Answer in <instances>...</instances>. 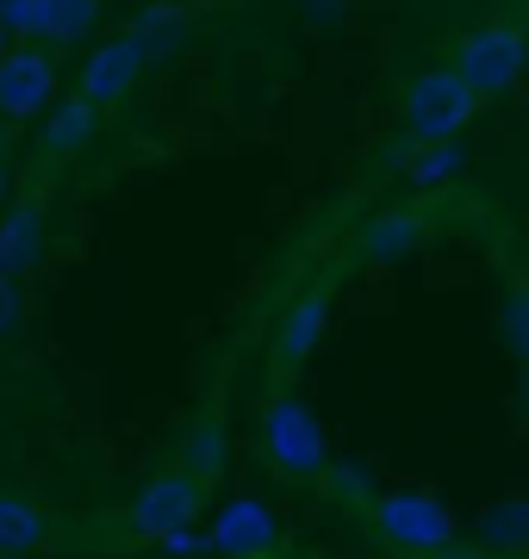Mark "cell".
I'll return each mask as SVG.
<instances>
[{
	"mask_svg": "<svg viewBox=\"0 0 529 559\" xmlns=\"http://www.w3.org/2000/svg\"><path fill=\"white\" fill-rule=\"evenodd\" d=\"M256 441H262V460L293 485H318V473L330 466V429L325 417L311 411L293 385H274L262 404V423H256Z\"/></svg>",
	"mask_w": 529,
	"mask_h": 559,
	"instance_id": "cell-1",
	"label": "cell"
},
{
	"mask_svg": "<svg viewBox=\"0 0 529 559\" xmlns=\"http://www.w3.org/2000/svg\"><path fill=\"white\" fill-rule=\"evenodd\" d=\"M480 106L486 100H480L448 62H430V69H418V75L405 81V94H399V150L461 138V131L480 119Z\"/></svg>",
	"mask_w": 529,
	"mask_h": 559,
	"instance_id": "cell-2",
	"label": "cell"
},
{
	"mask_svg": "<svg viewBox=\"0 0 529 559\" xmlns=\"http://www.w3.org/2000/svg\"><path fill=\"white\" fill-rule=\"evenodd\" d=\"M367 522H374V535L387 540L392 554H411V559H430L455 547V516H448V503L424 485H392V491H374L367 503Z\"/></svg>",
	"mask_w": 529,
	"mask_h": 559,
	"instance_id": "cell-3",
	"label": "cell"
},
{
	"mask_svg": "<svg viewBox=\"0 0 529 559\" xmlns=\"http://www.w3.org/2000/svg\"><path fill=\"white\" fill-rule=\"evenodd\" d=\"M448 69L468 81L480 100L510 94V87L524 81V69H529V32L517 20H505V13H492V20H480L473 32H461V44H455Z\"/></svg>",
	"mask_w": 529,
	"mask_h": 559,
	"instance_id": "cell-4",
	"label": "cell"
},
{
	"mask_svg": "<svg viewBox=\"0 0 529 559\" xmlns=\"http://www.w3.org/2000/svg\"><path fill=\"white\" fill-rule=\"evenodd\" d=\"M200 510H205V485L187 466H168V473L138 485V498H131V535L138 540L181 535V528L200 522Z\"/></svg>",
	"mask_w": 529,
	"mask_h": 559,
	"instance_id": "cell-5",
	"label": "cell"
},
{
	"mask_svg": "<svg viewBox=\"0 0 529 559\" xmlns=\"http://www.w3.org/2000/svg\"><path fill=\"white\" fill-rule=\"evenodd\" d=\"M212 559H274L281 554V516L262 498H224L205 522Z\"/></svg>",
	"mask_w": 529,
	"mask_h": 559,
	"instance_id": "cell-6",
	"label": "cell"
},
{
	"mask_svg": "<svg viewBox=\"0 0 529 559\" xmlns=\"http://www.w3.org/2000/svg\"><path fill=\"white\" fill-rule=\"evenodd\" d=\"M330 280H311L299 299L281 311V323H274V373L281 380H293V373H306V360L325 348V330H330Z\"/></svg>",
	"mask_w": 529,
	"mask_h": 559,
	"instance_id": "cell-7",
	"label": "cell"
},
{
	"mask_svg": "<svg viewBox=\"0 0 529 559\" xmlns=\"http://www.w3.org/2000/svg\"><path fill=\"white\" fill-rule=\"evenodd\" d=\"M143 69H150V50H143L131 32H113V38L94 50V57L82 62V75H75V94H82L87 106H101V112H113V106L131 94L143 81Z\"/></svg>",
	"mask_w": 529,
	"mask_h": 559,
	"instance_id": "cell-8",
	"label": "cell"
},
{
	"mask_svg": "<svg viewBox=\"0 0 529 559\" xmlns=\"http://www.w3.org/2000/svg\"><path fill=\"white\" fill-rule=\"evenodd\" d=\"M57 94V62L44 50H7L0 57V119H38Z\"/></svg>",
	"mask_w": 529,
	"mask_h": 559,
	"instance_id": "cell-9",
	"label": "cell"
},
{
	"mask_svg": "<svg viewBox=\"0 0 529 559\" xmlns=\"http://www.w3.org/2000/svg\"><path fill=\"white\" fill-rule=\"evenodd\" d=\"M430 237H436L430 205L424 200H405V205H387V212L355 237V255H362V261H405V255H418Z\"/></svg>",
	"mask_w": 529,
	"mask_h": 559,
	"instance_id": "cell-10",
	"label": "cell"
},
{
	"mask_svg": "<svg viewBox=\"0 0 529 559\" xmlns=\"http://www.w3.org/2000/svg\"><path fill=\"white\" fill-rule=\"evenodd\" d=\"M224 460H231V423H224V399H205V411L193 417V429H187V473L212 491V485L224 479Z\"/></svg>",
	"mask_w": 529,
	"mask_h": 559,
	"instance_id": "cell-11",
	"label": "cell"
},
{
	"mask_svg": "<svg viewBox=\"0 0 529 559\" xmlns=\"http://www.w3.org/2000/svg\"><path fill=\"white\" fill-rule=\"evenodd\" d=\"M38 261H44V212L32 200L7 205V212H0V274L25 280Z\"/></svg>",
	"mask_w": 529,
	"mask_h": 559,
	"instance_id": "cell-12",
	"label": "cell"
},
{
	"mask_svg": "<svg viewBox=\"0 0 529 559\" xmlns=\"http://www.w3.org/2000/svg\"><path fill=\"white\" fill-rule=\"evenodd\" d=\"M101 106H87L82 94L75 100H62L50 119H44V156L50 162H69V156H82V150H94V138H101Z\"/></svg>",
	"mask_w": 529,
	"mask_h": 559,
	"instance_id": "cell-13",
	"label": "cell"
},
{
	"mask_svg": "<svg viewBox=\"0 0 529 559\" xmlns=\"http://www.w3.org/2000/svg\"><path fill=\"white\" fill-rule=\"evenodd\" d=\"M50 535L44 503H32L25 491H0V559H32Z\"/></svg>",
	"mask_w": 529,
	"mask_h": 559,
	"instance_id": "cell-14",
	"label": "cell"
},
{
	"mask_svg": "<svg viewBox=\"0 0 529 559\" xmlns=\"http://www.w3.org/2000/svg\"><path fill=\"white\" fill-rule=\"evenodd\" d=\"M461 175H468V150H461V138L405 150V187L411 193H436V187H448V180H461Z\"/></svg>",
	"mask_w": 529,
	"mask_h": 559,
	"instance_id": "cell-15",
	"label": "cell"
},
{
	"mask_svg": "<svg viewBox=\"0 0 529 559\" xmlns=\"http://www.w3.org/2000/svg\"><path fill=\"white\" fill-rule=\"evenodd\" d=\"M473 540L486 554H529V498H498L480 510L473 522Z\"/></svg>",
	"mask_w": 529,
	"mask_h": 559,
	"instance_id": "cell-16",
	"label": "cell"
},
{
	"mask_svg": "<svg viewBox=\"0 0 529 559\" xmlns=\"http://www.w3.org/2000/svg\"><path fill=\"white\" fill-rule=\"evenodd\" d=\"M125 32H131L150 57H168V50H181V38H187V13L175 7V0H150V7H138V13H131V25H125Z\"/></svg>",
	"mask_w": 529,
	"mask_h": 559,
	"instance_id": "cell-17",
	"label": "cell"
},
{
	"mask_svg": "<svg viewBox=\"0 0 529 559\" xmlns=\"http://www.w3.org/2000/svg\"><path fill=\"white\" fill-rule=\"evenodd\" d=\"M318 485H325L343 510H362V516H367V503H374V473H367V466H355V460L330 454V466L318 473Z\"/></svg>",
	"mask_w": 529,
	"mask_h": 559,
	"instance_id": "cell-18",
	"label": "cell"
},
{
	"mask_svg": "<svg viewBox=\"0 0 529 559\" xmlns=\"http://www.w3.org/2000/svg\"><path fill=\"white\" fill-rule=\"evenodd\" d=\"M498 336L517 355V367L529 360V280H510L505 299H498Z\"/></svg>",
	"mask_w": 529,
	"mask_h": 559,
	"instance_id": "cell-19",
	"label": "cell"
},
{
	"mask_svg": "<svg viewBox=\"0 0 529 559\" xmlns=\"http://www.w3.org/2000/svg\"><path fill=\"white\" fill-rule=\"evenodd\" d=\"M101 25V0H50V20H44V38L50 44H75Z\"/></svg>",
	"mask_w": 529,
	"mask_h": 559,
	"instance_id": "cell-20",
	"label": "cell"
},
{
	"mask_svg": "<svg viewBox=\"0 0 529 559\" xmlns=\"http://www.w3.org/2000/svg\"><path fill=\"white\" fill-rule=\"evenodd\" d=\"M44 20H50V0H0V25L13 38H44Z\"/></svg>",
	"mask_w": 529,
	"mask_h": 559,
	"instance_id": "cell-21",
	"label": "cell"
},
{
	"mask_svg": "<svg viewBox=\"0 0 529 559\" xmlns=\"http://www.w3.org/2000/svg\"><path fill=\"white\" fill-rule=\"evenodd\" d=\"M20 330H25V293H20V280L0 274V342H13Z\"/></svg>",
	"mask_w": 529,
	"mask_h": 559,
	"instance_id": "cell-22",
	"label": "cell"
},
{
	"mask_svg": "<svg viewBox=\"0 0 529 559\" xmlns=\"http://www.w3.org/2000/svg\"><path fill=\"white\" fill-rule=\"evenodd\" d=\"M156 547H163L168 559H193V554H212V547H205V535H200V528H181V535H163V540H156Z\"/></svg>",
	"mask_w": 529,
	"mask_h": 559,
	"instance_id": "cell-23",
	"label": "cell"
},
{
	"mask_svg": "<svg viewBox=\"0 0 529 559\" xmlns=\"http://www.w3.org/2000/svg\"><path fill=\"white\" fill-rule=\"evenodd\" d=\"M7 200H13V168H7V156H0V212H7Z\"/></svg>",
	"mask_w": 529,
	"mask_h": 559,
	"instance_id": "cell-24",
	"label": "cell"
},
{
	"mask_svg": "<svg viewBox=\"0 0 529 559\" xmlns=\"http://www.w3.org/2000/svg\"><path fill=\"white\" fill-rule=\"evenodd\" d=\"M325 13H355V7H374V0H318Z\"/></svg>",
	"mask_w": 529,
	"mask_h": 559,
	"instance_id": "cell-25",
	"label": "cell"
},
{
	"mask_svg": "<svg viewBox=\"0 0 529 559\" xmlns=\"http://www.w3.org/2000/svg\"><path fill=\"white\" fill-rule=\"evenodd\" d=\"M7 150H13V124L0 119V156H7Z\"/></svg>",
	"mask_w": 529,
	"mask_h": 559,
	"instance_id": "cell-26",
	"label": "cell"
},
{
	"mask_svg": "<svg viewBox=\"0 0 529 559\" xmlns=\"http://www.w3.org/2000/svg\"><path fill=\"white\" fill-rule=\"evenodd\" d=\"M7 50H13V32H7V25H0V57H7Z\"/></svg>",
	"mask_w": 529,
	"mask_h": 559,
	"instance_id": "cell-27",
	"label": "cell"
},
{
	"mask_svg": "<svg viewBox=\"0 0 529 559\" xmlns=\"http://www.w3.org/2000/svg\"><path fill=\"white\" fill-rule=\"evenodd\" d=\"M524 417H529V360H524Z\"/></svg>",
	"mask_w": 529,
	"mask_h": 559,
	"instance_id": "cell-28",
	"label": "cell"
},
{
	"mask_svg": "<svg viewBox=\"0 0 529 559\" xmlns=\"http://www.w3.org/2000/svg\"><path fill=\"white\" fill-rule=\"evenodd\" d=\"M492 7H498V0H492Z\"/></svg>",
	"mask_w": 529,
	"mask_h": 559,
	"instance_id": "cell-29",
	"label": "cell"
}]
</instances>
